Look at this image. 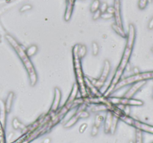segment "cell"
<instances>
[{"mask_svg": "<svg viewBox=\"0 0 153 143\" xmlns=\"http://www.w3.org/2000/svg\"><path fill=\"white\" fill-rule=\"evenodd\" d=\"M111 28H113V30L118 35L120 36L121 37L126 38V34H125V31H124V28H122V27H119V25H117L115 23L112 24Z\"/></svg>", "mask_w": 153, "mask_h": 143, "instance_id": "cell-18", "label": "cell"}, {"mask_svg": "<svg viewBox=\"0 0 153 143\" xmlns=\"http://www.w3.org/2000/svg\"><path fill=\"white\" fill-rule=\"evenodd\" d=\"M101 2L100 0H93L90 7V11L92 13L96 12L99 9V6H100Z\"/></svg>", "mask_w": 153, "mask_h": 143, "instance_id": "cell-23", "label": "cell"}, {"mask_svg": "<svg viewBox=\"0 0 153 143\" xmlns=\"http://www.w3.org/2000/svg\"><path fill=\"white\" fill-rule=\"evenodd\" d=\"M60 100H61V92H60V90L58 87H55V89H54V99H53L51 107H50V109H49V112H48V114L51 116L52 117L55 115V113L59 110Z\"/></svg>", "mask_w": 153, "mask_h": 143, "instance_id": "cell-7", "label": "cell"}, {"mask_svg": "<svg viewBox=\"0 0 153 143\" xmlns=\"http://www.w3.org/2000/svg\"><path fill=\"white\" fill-rule=\"evenodd\" d=\"M13 99H14V92H10L8 95L6 102H5V108L7 113H9L11 110V107L13 104Z\"/></svg>", "mask_w": 153, "mask_h": 143, "instance_id": "cell-15", "label": "cell"}, {"mask_svg": "<svg viewBox=\"0 0 153 143\" xmlns=\"http://www.w3.org/2000/svg\"><path fill=\"white\" fill-rule=\"evenodd\" d=\"M87 49L86 45H83V44H79V49H78V55L79 57V58L82 59L84 58L87 54Z\"/></svg>", "mask_w": 153, "mask_h": 143, "instance_id": "cell-22", "label": "cell"}, {"mask_svg": "<svg viewBox=\"0 0 153 143\" xmlns=\"http://www.w3.org/2000/svg\"><path fill=\"white\" fill-rule=\"evenodd\" d=\"M78 49H79V44H76L72 47V62H73L74 71L76 76V84L79 87V92L81 93V97L85 98L89 96V92L85 83V77L81 66V60L78 55Z\"/></svg>", "mask_w": 153, "mask_h": 143, "instance_id": "cell-2", "label": "cell"}, {"mask_svg": "<svg viewBox=\"0 0 153 143\" xmlns=\"http://www.w3.org/2000/svg\"><path fill=\"white\" fill-rule=\"evenodd\" d=\"M149 2V0H139L138 4V8L140 10H144L147 7Z\"/></svg>", "mask_w": 153, "mask_h": 143, "instance_id": "cell-26", "label": "cell"}, {"mask_svg": "<svg viewBox=\"0 0 153 143\" xmlns=\"http://www.w3.org/2000/svg\"><path fill=\"white\" fill-rule=\"evenodd\" d=\"M113 114L110 111H107L105 118H104V132L105 134H110V128L111 125Z\"/></svg>", "mask_w": 153, "mask_h": 143, "instance_id": "cell-14", "label": "cell"}, {"mask_svg": "<svg viewBox=\"0 0 153 143\" xmlns=\"http://www.w3.org/2000/svg\"><path fill=\"white\" fill-rule=\"evenodd\" d=\"M5 38L8 43L11 45L14 51L17 52V55L21 60L22 63L24 65V67L25 68V70L27 71V73L28 75L29 81H30V84L32 87L35 86L38 82V74L35 70L34 65L32 62L31 61L30 57L26 55L25 53V49L23 47V45H21L19 42L13 37V36L7 34L5 36Z\"/></svg>", "mask_w": 153, "mask_h": 143, "instance_id": "cell-1", "label": "cell"}, {"mask_svg": "<svg viewBox=\"0 0 153 143\" xmlns=\"http://www.w3.org/2000/svg\"><path fill=\"white\" fill-rule=\"evenodd\" d=\"M87 123H83V124H81V126L79 127V131L80 134H83L84 132L86 130V129L87 128Z\"/></svg>", "mask_w": 153, "mask_h": 143, "instance_id": "cell-33", "label": "cell"}, {"mask_svg": "<svg viewBox=\"0 0 153 143\" xmlns=\"http://www.w3.org/2000/svg\"><path fill=\"white\" fill-rule=\"evenodd\" d=\"M129 143H134V142L133 141H130V142H129Z\"/></svg>", "mask_w": 153, "mask_h": 143, "instance_id": "cell-38", "label": "cell"}, {"mask_svg": "<svg viewBox=\"0 0 153 143\" xmlns=\"http://www.w3.org/2000/svg\"><path fill=\"white\" fill-rule=\"evenodd\" d=\"M136 37V28L134 24L131 23L129 25V32L126 36V44H125V49L123 51V55L122 56L119 63L124 66H128L130 57L132 54L133 48H134V41Z\"/></svg>", "mask_w": 153, "mask_h": 143, "instance_id": "cell-3", "label": "cell"}, {"mask_svg": "<svg viewBox=\"0 0 153 143\" xmlns=\"http://www.w3.org/2000/svg\"><path fill=\"white\" fill-rule=\"evenodd\" d=\"M66 6L64 14V20L66 22H69L71 19V17H72L76 0H66Z\"/></svg>", "mask_w": 153, "mask_h": 143, "instance_id": "cell-12", "label": "cell"}, {"mask_svg": "<svg viewBox=\"0 0 153 143\" xmlns=\"http://www.w3.org/2000/svg\"><path fill=\"white\" fill-rule=\"evenodd\" d=\"M101 11H99V10H98V11H97L96 12H94V13H93V20H97V19H98L99 18H100L101 17Z\"/></svg>", "mask_w": 153, "mask_h": 143, "instance_id": "cell-34", "label": "cell"}, {"mask_svg": "<svg viewBox=\"0 0 153 143\" xmlns=\"http://www.w3.org/2000/svg\"><path fill=\"white\" fill-rule=\"evenodd\" d=\"M108 102L112 104L117 105V104H122V105L127 106H140L144 105V102L141 100L135 99L134 98H125V97H114V96H108L107 97Z\"/></svg>", "mask_w": 153, "mask_h": 143, "instance_id": "cell-5", "label": "cell"}, {"mask_svg": "<svg viewBox=\"0 0 153 143\" xmlns=\"http://www.w3.org/2000/svg\"><path fill=\"white\" fill-rule=\"evenodd\" d=\"M51 139L49 137L47 138H45V139H44V141H43V142L42 143H51Z\"/></svg>", "mask_w": 153, "mask_h": 143, "instance_id": "cell-37", "label": "cell"}, {"mask_svg": "<svg viewBox=\"0 0 153 143\" xmlns=\"http://www.w3.org/2000/svg\"><path fill=\"white\" fill-rule=\"evenodd\" d=\"M78 92H79V87H78V85L76 84H74L73 86L72 87V90H71V92L70 93V96H69L68 98L66 100V103H65L64 106L66 107L67 108L70 109V110L72 107V104H73L74 101L77 98Z\"/></svg>", "mask_w": 153, "mask_h": 143, "instance_id": "cell-11", "label": "cell"}, {"mask_svg": "<svg viewBox=\"0 0 153 143\" xmlns=\"http://www.w3.org/2000/svg\"><path fill=\"white\" fill-rule=\"evenodd\" d=\"M146 82H147V81H140L133 84L131 88L124 94L123 97H125V98H133L134 95L136 94L138 91H140V89L144 87V85L146 84Z\"/></svg>", "mask_w": 153, "mask_h": 143, "instance_id": "cell-10", "label": "cell"}, {"mask_svg": "<svg viewBox=\"0 0 153 143\" xmlns=\"http://www.w3.org/2000/svg\"><path fill=\"white\" fill-rule=\"evenodd\" d=\"M153 72L152 71L145 72H138V73H134L132 76L126 77L125 78H121L119 82L116 84V86L113 88V92H116L117 90H119L123 87H125L128 85L133 84L138 82L140 81H148V80L152 79Z\"/></svg>", "mask_w": 153, "mask_h": 143, "instance_id": "cell-4", "label": "cell"}, {"mask_svg": "<svg viewBox=\"0 0 153 143\" xmlns=\"http://www.w3.org/2000/svg\"><path fill=\"white\" fill-rule=\"evenodd\" d=\"M104 122V116L102 115H99V114H97L95 117V121H94V124L97 125V127L100 128L101 124H102V122Z\"/></svg>", "mask_w": 153, "mask_h": 143, "instance_id": "cell-25", "label": "cell"}, {"mask_svg": "<svg viewBox=\"0 0 153 143\" xmlns=\"http://www.w3.org/2000/svg\"><path fill=\"white\" fill-rule=\"evenodd\" d=\"M92 51H93V55L97 56L99 52V46L97 42H93L92 43Z\"/></svg>", "mask_w": 153, "mask_h": 143, "instance_id": "cell-27", "label": "cell"}, {"mask_svg": "<svg viewBox=\"0 0 153 143\" xmlns=\"http://www.w3.org/2000/svg\"><path fill=\"white\" fill-rule=\"evenodd\" d=\"M113 9H114V13H113V18L115 19V24L119 25V27L123 26V22H122V18H121V0H113Z\"/></svg>", "mask_w": 153, "mask_h": 143, "instance_id": "cell-8", "label": "cell"}, {"mask_svg": "<svg viewBox=\"0 0 153 143\" xmlns=\"http://www.w3.org/2000/svg\"><path fill=\"white\" fill-rule=\"evenodd\" d=\"M134 143H144L143 140V133L142 131L139 130H135V140L134 142Z\"/></svg>", "mask_w": 153, "mask_h": 143, "instance_id": "cell-24", "label": "cell"}, {"mask_svg": "<svg viewBox=\"0 0 153 143\" xmlns=\"http://www.w3.org/2000/svg\"><path fill=\"white\" fill-rule=\"evenodd\" d=\"M32 8V6L31 5H24L21 7L20 9H19V11H20L21 13H24V12L28 11V10H31Z\"/></svg>", "mask_w": 153, "mask_h": 143, "instance_id": "cell-31", "label": "cell"}, {"mask_svg": "<svg viewBox=\"0 0 153 143\" xmlns=\"http://www.w3.org/2000/svg\"><path fill=\"white\" fill-rule=\"evenodd\" d=\"M0 143H6L5 137V128L2 127L0 122Z\"/></svg>", "mask_w": 153, "mask_h": 143, "instance_id": "cell-28", "label": "cell"}, {"mask_svg": "<svg viewBox=\"0 0 153 143\" xmlns=\"http://www.w3.org/2000/svg\"><path fill=\"white\" fill-rule=\"evenodd\" d=\"M93 107H91V112H94L97 113L99 111H108L107 109V106L105 104H92Z\"/></svg>", "mask_w": 153, "mask_h": 143, "instance_id": "cell-17", "label": "cell"}, {"mask_svg": "<svg viewBox=\"0 0 153 143\" xmlns=\"http://www.w3.org/2000/svg\"><path fill=\"white\" fill-rule=\"evenodd\" d=\"M100 17L101 18H102V19H111V18H112V17H113V14L105 11V12H104V13H101Z\"/></svg>", "mask_w": 153, "mask_h": 143, "instance_id": "cell-30", "label": "cell"}, {"mask_svg": "<svg viewBox=\"0 0 153 143\" xmlns=\"http://www.w3.org/2000/svg\"><path fill=\"white\" fill-rule=\"evenodd\" d=\"M7 111H6L5 104V102L2 100H0V122L2 124V127L5 128L6 126V116H7Z\"/></svg>", "mask_w": 153, "mask_h": 143, "instance_id": "cell-13", "label": "cell"}, {"mask_svg": "<svg viewBox=\"0 0 153 143\" xmlns=\"http://www.w3.org/2000/svg\"><path fill=\"white\" fill-rule=\"evenodd\" d=\"M106 11L108 12V13H110L113 14V13H114V9H113V6H108L107 10H106Z\"/></svg>", "mask_w": 153, "mask_h": 143, "instance_id": "cell-35", "label": "cell"}, {"mask_svg": "<svg viewBox=\"0 0 153 143\" xmlns=\"http://www.w3.org/2000/svg\"><path fill=\"white\" fill-rule=\"evenodd\" d=\"M108 4L106 3V2H102V3H101L100 4V6H99V11H101V13H104V12L106 11V10H107V8H108Z\"/></svg>", "mask_w": 153, "mask_h": 143, "instance_id": "cell-32", "label": "cell"}, {"mask_svg": "<svg viewBox=\"0 0 153 143\" xmlns=\"http://www.w3.org/2000/svg\"><path fill=\"white\" fill-rule=\"evenodd\" d=\"M12 126H13V129H15V130H23L25 128V125L23 124V123L21 122L20 121L19 119H17V118H14L12 121Z\"/></svg>", "mask_w": 153, "mask_h": 143, "instance_id": "cell-20", "label": "cell"}, {"mask_svg": "<svg viewBox=\"0 0 153 143\" xmlns=\"http://www.w3.org/2000/svg\"><path fill=\"white\" fill-rule=\"evenodd\" d=\"M147 27L149 30H152V29L153 28V19L152 18V19H150V21H149V24H148Z\"/></svg>", "mask_w": 153, "mask_h": 143, "instance_id": "cell-36", "label": "cell"}, {"mask_svg": "<svg viewBox=\"0 0 153 143\" xmlns=\"http://www.w3.org/2000/svg\"><path fill=\"white\" fill-rule=\"evenodd\" d=\"M151 1H152V0H149V2H151Z\"/></svg>", "mask_w": 153, "mask_h": 143, "instance_id": "cell-39", "label": "cell"}, {"mask_svg": "<svg viewBox=\"0 0 153 143\" xmlns=\"http://www.w3.org/2000/svg\"><path fill=\"white\" fill-rule=\"evenodd\" d=\"M110 71H111V63L108 60H105L104 61V66L102 69V74L100 77L98 79H89L91 80V83L94 85L98 90H100L105 84V82L108 79V77L109 76Z\"/></svg>", "mask_w": 153, "mask_h": 143, "instance_id": "cell-6", "label": "cell"}, {"mask_svg": "<svg viewBox=\"0 0 153 143\" xmlns=\"http://www.w3.org/2000/svg\"><path fill=\"white\" fill-rule=\"evenodd\" d=\"M118 122H119V119L117 116L113 115V119H112L111 125V128H110V134L113 135L116 133L117 128V124H118Z\"/></svg>", "mask_w": 153, "mask_h": 143, "instance_id": "cell-21", "label": "cell"}, {"mask_svg": "<svg viewBox=\"0 0 153 143\" xmlns=\"http://www.w3.org/2000/svg\"><path fill=\"white\" fill-rule=\"evenodd\" d=\"M38 51V45L33 44V45H31L30 46H28V47L25 49V53H26V55H28L29 57H31L34 56V55H36Z\"/></svg>", "mask_w": 153, "mask_h": 143, "instance_id": "cell-19", "label": "cell"}, {"mask_svg": "<svg viewBox=\"0 0 153 143\" xmlns=\"http://www.w3.org/2000/svg\"><path fill=\"white\" fill-rule=\"evenodd\" d=\"M132 126L134 127L137 130H139L142 132H146V133H149L150 134H153V128L152 125L146 124V123L140 122V121L138 120V119H133Z\"/></svg>", "mask_w": 153, "mask_h": 143, "instance_id": "cell-9", "label": "cell"}, {"mask_svg": "<svg viewBox=\"0 0 153 143\" xmlns=\"http://www.w3.org/2000/svg\"><path fill=\"white\" fill-rule=\"evenodd\" d=\"M99 128L97 127V125L93 124V127H92V129H91V136H92L93 137L97 136L99 133Z\"/></svg>", "mask_w": 153, "mask_h": 143, "instance_id": "cell-29", "label": "cell"}, {"mask_svg": "<svg viewBox=\"0 0 153 143\" xmlns=\"http://www.w3.org/2000/svg\"><path fill=\"white\" fill-rule=\"evenodd\" d=\"M79 120V117H78V116L76 115V113H75L72 115V116L70 118V119H69L67 122H66L64 124V128H72L73 125H75V124H76L77 123L78 121Z\"/></svg>", "mask_w": 153, "mask_h": 143, "instance_id": "cell-16", "label": "cell"}]
</instances>
